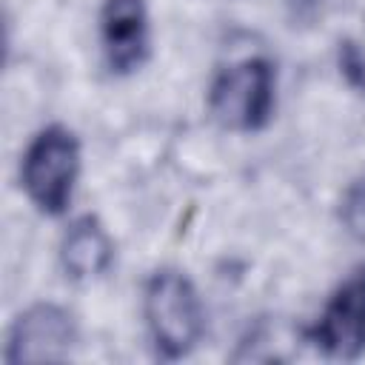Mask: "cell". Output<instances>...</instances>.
I'll list each match as a JSON object with an SVG mask.
<instances>
[{"label":"cell","instance_id":"obj_5","mask_svg":"<svg viewBox=\"0 0 365 365\" xmlns=\"http://www.w3.org/2000/svg\"><path fill=\"white\" fill-rule=\"evenodd\" d=\"M74 342H77L74 317L54 302H37L29 311H23L11 325L6 359L11 365L63 362L68 359Z\"/></svg>","mask_w":365,"mask_h":365},{"label":"cell","instance_id":"obj_3","mask_svg":"<svg viewBox=\"0 0 365 365\" xmlns=\"http://www.w3.org/2000/svg\"><path fill=\"white\" fill-rule=\"evenodd\" d=\"M80 174V143L71 128L48 125L26 148L23 188L43 214H63Z\"/></svg>","mask_w":365,"mask_h":365},{"label":"cell","instance_id":"obj_6","mask_svg":"<svg viewBox=\"0 0 365 365\" xmlns=\"http://www.w3.org/2000/svg\"><path fill=\"white\" fill-rule=\"evenodd\" d=\"M100 40L106 66L114 74L137 71L151 46L145 0H106L100 11Z\"/></svg>","mask_w":365,"mask_h":365},{"label":"cell","instance_id":"obj_8","mask_svg":"<svg viewBox=\"0 0 365 365\" xmlns=\"http://www.w3.org/2000/svg\"><path fill=\"white\" fill-rule=\"evenodd\" d=\"M339 217H342L345 231H348L354 240L365 242V174L356 177V180L348 185V191H345V197H342Z\"/></svg>","mask_w":365,"mask_h":365},{"label":"cell","instance_id":"obj_7","mask_svg":"<svg viewBox=\"0 0 365 365\" xmlns=\"http://www.w3.org/2000/svg\"><path fill=\"white\" fill-rule=\"evenodd\" d=\"M114 245L97 217L86 214L71 222L60 242V262L71 279H94L108 271Z\"/></svg>","mask_w":365,"mask_h":365},{"label":"cell","instance_id":"obj_2","mask_svg":"<svg viewBox=\"0 0 365 365\" xmlns=\"http://www.w3.org/2000/svg\"><path fill=\"white\" fill-rule=\"evenodd\" d=\"M211 117L228 131H259L274 111V66L265 57H245L217 74L208 91Z\"/></svg>","mask_w":365,"mask_h":365},{"label":"cell","instance_id":"obj_1","mask_svg":"<svg viewBox=\"0 0 365 365\" xmlns=\"http://www.w3.org/2000/svg\"><path fill=\"white\" fill-rule=\"evenodd\" d=\"M145 325L163 359H180L194 351L202 336L205 314L194 282L180 271H157L143 297Z\"/></svg>","mask_w":365,"mask_h":365},{"label":"cell","instance_id":"obj_4","mask_svg":"<svg viewBox=\"0 0 365 365\" xmlns=\"http://www.w3.org/2000/svg\"><path fill=\"white\" fill-rule=\"evenodd\" d=\"M308 339L331 359H356L365 351V265L331 294Z\"/></svg>","mask_w":365,"mask_h":365}]
</instances>
